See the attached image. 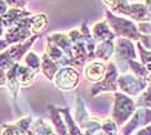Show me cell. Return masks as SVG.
Segmentation results:
<instances>
[{
	"instance_id": "6da1fadb",
	"label": "cell",
	"mask_w": 151,
	"mask_h": 135,
	"mask_svg": "<svg viewBox=\"0 0 151 135\" xmlns=\"http://www.w3.org/2000/svg\"><path fill=\"white\" fill-rule=\"evenodd\" d=\"M134 111V103L132 99H129L128 96L123 94H116V100H115V109H114V121L116 125L122 126L127 120L129 119V116Z\"/></svg>"
},
{
	"instance_id": "7a4b0ae2",
	"label": "cell",
	"mask_w": 151,
	"mask_h": 135,
	"mask_svg": "<svg viewBox=\"0 0 151 135\" xmlns=\"http://www.w3.org/2000/svg\"><path fill=\"white\" fill-rule=\"evenodd\" d=\"M106 14H107V18H109L110 22H111L115 32L118 34V35H125V36L132 37V39H138L139 37L136 26L133 25L132 22H129V21H127V19H123V18H116V17L112 16L109 10Z\"/></svg>"
},
{
	"instance_id": "3957f363",
	"label": "cell",
	"mask_w": 151,
	"mask_h": 135,
	"mask_svg": "<svg viewBox=\"0 0 151 135\" xmlns=\"http://www.w3.org/2000/svg\"><path fill=\"white\" fill-rule=\"evenodd\" d=\"M150 122H151V111L142 108L134 113V116L132 117V120L123 127L122 133H123V135H130L137 127L145 126Z\"/></svg>"
},
{
	"instance_id": "277c9868",
	"label": "cell",
	"mask_w": 151,
	"mask_h": 135,
	"mask_svg": "<svg viewBox=\"0 0 151 135\" xmlns=\"http://www.w3.org/2000/svg\"><path fill=\"white\" fill-rule=\"evenodd\" d=\"M102 130L106 135H116L118 133V127H116V122L112 120H109L102 125Z\"/></svg>"
},
{
	"instance_id": "5b68a950",
	"label": "cell",
	"mask_w": 151,
	"mask_h": 135,
	"mask_svg": "<svg viewBox=\"0 0 151 135\" xmlns=\"http://www.w3.org/2000/svg\"><path fill=\"white\" fill-rule=\"evenodd\" d=\"M136 135H151V125L147 127H143L142 130H139Z\"/></svg>"
},
{
	"instance_id": "8992f818",
	"label": "cell",
	"mask_w": 151,
	"mask_h": 135,
	"mask_svg": "<svg viewBox=\"0 0 151 135\" xmlns=\"http://www.w3.org/2000/svg\"><path fill=\"white\" fill-rule=\"evenodd\" d=\"M3 17H0V35L3 34Z\"/></svg>"
},
{
	"instance_id": "52a82bcc",
	"label": "cell",
	"mask_w": 151,
	"mask_h": 135,
	"mask_svg": "<svg viewBox=\"0 0 151 135\" xmlns=\"http://www.w3.org/2000/svg\"><path fill=\"white\" fill-rule=\"evenodd\" d=\"M5 46V44H4V41H0V49H3V48Z\"/></svg>"
}]
</instances>
